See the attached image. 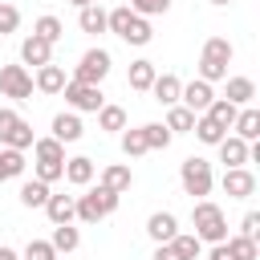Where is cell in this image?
I'll return each instance as SVG.
<instances>
[{"label": "cell", "instance_id": "1", "mask_svg": "<svg viewBox=\"0 0 260 260\" xmlns=\"http://www.w3.org/2000/svg\"><path fill=\"white\" fill-rule=\"evenodd\" d=\"M191 236L199 240V244H223L228 240V215H223V207L219 203H211V199H195V207H191Z\"/></svg>", "mask_w": 260, "mask_h": 260}, {"label": "cell", "instance_id": "2", "mask_svg": "<svg viewBox=\"0 0 260 260\" xmlns=\"http://www.w3.org/2000/svg\"><path fill=\"white\" fill-rule=\"evenodd\" d=\"M232 57H236V49H232L228 37H207L203 41V53H199V81H207V85L223 81Z\"/></svg>", "mask_w": 260, "mask_h": 260}, {"label": "cell", "instance_id": "3", "mask_svg": "<svg viewBox=\"0 0 260 260\" xmlns=\"http://www.w3.org/2000/svg\"><path fill=\"white\" fill-rule=\"evenodd\" d=\"M118 203H122V195L98 183V187H89L85 195H77V215H73V219H81V223H102V219H110V215L118 211Z\"/></svg>", "mask_w": 260, "mask_h": 260}, {"label": "cell", "instance_id": "4", "mask_svg": "<svg viewBox=\"0 0 260 260\" xmlns=\"http://www.w3.org/2000/svg\"><path fill=\"white\" fill-rule=\"evenodd\" d=\"M179 183H183V195H191V199H207V195H211V187H215L211 162H207V158H199V154L183 158V162H179Z\"/></svg>", "mask_w": 260, "mask_h": 260}, {"label": "cell", "instance_id": "5", "mask_svg": "<svg viewBox=\"0 0 260 260\" xmlns=\"http://www.w3.org/2000/svg\"><path fill=\"white\" fill-rule=\"evenodd\" d=\"M110 53L102 49V45H93V49H85L81 53V61L73 65V77L69 81H81V85H102L106 77H110Z\"/></svg>", "mask_w": 260, "mask_h": 260}, {"label": "cell", "instance_id": "6", "mask_svg": "<svg viewBox=\"0 0 260 260\" xmlns=\"http://www.w3.org/2000/svg\"><path fill=\"white\" fill-rule=\"evenodd\" d=\"M37 138H32V126L16 114V110H8V106H0V146H12V150H28Z\"/></svg>", "mask_w": 260, "mask_h": 260}, {"label": "cell", "instance_id": "7", "mask_svg": "<svg viewBox=\"0 0 260 260\" xmlns=\"http://www.w3.org/2000/svg\"><path fill=\"white\" fill-rule=\"evenodd\" d=\"M65 106L73 110V114H98L102 106H106V93H102V85H81V81H65Z\"/></svg>", "mask_w": 260, "mask_h": 260}, {"label": "cell", "instance_id": "8", "mask_svg": "<svg viewBox=\"0 0 260 260\" xmlns=\"http://www.w3.org/2000/svg\"><path fill=\"white\" fill-rule=\"evenodd\" d=\"M0 93L12 102H28L32 98V73L24 65H0Z\"/></svg>", "mask_w": 260, "mask_h": 260}, {"label": "cell", "instance_id": "9", "mask_svg": "<svg viewBox=\"0 0 260 260\" xmlns=\"http://www.w3.org/2000/svg\"><path fill=\"white\" fill-rule=\"evenodd\" d=\"M223 195L228 199H252L256 195V175L248 171V167H232V171H223Z\"/></svg>", "mask_w": 260, "mask_h": 260}, {"label": "cell", "instance_id": "10", "mask_svg": "<svg viewBox=\"0 0 260 260\" xmlns=\"http://www.w3.org/2000/svg\"><path fill=\"white\" fill-rule=\"evenodd\" d=\"M211 102H215V89H211L207 81H199V77H195V81H183V93H179V106H187L191 114H203V110H207Z\"/></svg>", "mask_w": 260, "mask_h": 260}, {"label": "cell", "instance_id": "11", "mask_svg": "<svg viewBox=\"0 0 260 260\" xmlns=\"http://www.w3.org/2000/svg\"><path fill=\"white\" fill-rule=\"evenodd\" d=\"M85 134V126H81V114H73V110H61V114H53V134L49 138H57L61 146L65 142H77Z\"/></svg>", "mask_w": 260, "mask_h": 260}, {"label": "cell", "instance_id": "12", "mask_svg": "<svg viewBox=\"0 0 260 260\" xmlns=\"http://www.w3.org/2000/svg\"><path fill=\"white\" fill-rule=\"evenodd\" d=\"M45 215H49L53 228L73 223V215H77V195H49V199H45Z\"/></svg>", "mask_w": 260, "mask_h": 260}, {"label": "cell", "instance_id": "13", "mask_svg": "<svg viewBox=\"0 0 260 260\" xmlns=\"http://www.w3.org/2000/svg\"><path fill=\"white\" fill-rule=\"evenodd\" d=\"M146 236H150L154 244H171V240L179 236V219H175V211H154V215L146 219Z\"/></svg>", "mask_w": 260, "mask_h": 260}, {"label": "cell", "instance_id": "14", "mask_svg": "<svg viewBox=\"0 0 260 260\" xmlns=\"http://www.w3.org/2000/svg\"><path fill=\"white\" fill-rule=\"evenodd\" d=\"M20 61H24V69H28V65H32V69H41V65H49V61H53V45H45L41 37H32V32H28V37L20 41Z\"/></svg>", "mask_w": 260, "mask_h": 260}, {"label": "cell", "instance_id": "15", "mask_svg": "<svg viewBox=\"0 0 260 260\" xmlns=\"http://www.w3.org/2000/svg\"><path fill=\"white\" fill-rule=\"evenodd\" d=\"M179 93H183V81L175 77V73H158L154 77V85H150V98L158 102V106H179Z\"/></svg>", "mask_w": 260, "mask_h": 260}, {"label": "cell", "instance_id": "16", "mask_svg": "<svg viewBox=\"0 0 260 260\" xmlns=\"http://www.w3.org/2000/svg\"><path fill=\"white\" fill-rule=\"evenodd\" d=\"M215 150H219V162H223V171H232V167H248V142H244V138H236V134H223V142H219Z\"/></svg>", "mask_w": 260, "mask_h": 260}, {"label": "cell", "instance_id": "17", "mask_svg": "<svg viewBox=\"0 0 260 260\" xmlns=\"http://www.w3.org/2000/svg\"><path fill=\"white\" fill-rule=\"evenodd\" d=\"M154 77H158V69H154V61H146V57H138V61H130V73H126V85H130V89H138V93H150V85H154Z\"/></svg>", "mask_w": 260, "mask_h": 260}, {"label": "cell", "instance_id": "18", "mask_svg": "<svg viewBox=\"0 0 260 260\" xmlns=\"http://www.w3.org/2000/svg\"><path fill=\"white\" fill-rule=\"evenodd\" d=\"M65 81H69V77H65V69L49 61V65H41V69H37L32 89H37V93H61V89H65Z\"/></svg>", "mask_w": 260, "mask_h": 260}, {"label": "cell", "instance_id": "19", "mask_svg": "<svg viewBox=\"0 0 260 260\" xmlns=\"http://www.w3.org/2000/svg\"><path fill=\"white\" fill-rule=\"evenodd\" d=\"M93 158L89 154H73V158H65V183H73V187H89L93 183Z\"/></svg>", "mask_w": 260, "mask_h": 260}, {"label": "cell", "instance_id": "20", "mask_svg": "<svg viewBox=\"0 0 260 260\" xmlns=\"http://www.w3.org/2000/svg\"><path fill=\"white\" fill-rule=\"evenodd\" d=\"M223 81H228V93H223V102H232L236 110L252 106V98H256V81H252V77H223Z\"/></svg>", "mask_w": 260, "mask_h": 260}, {"label": "cell", "instance_id": "21", "mask_svg": "<svg viewBox=\"0 0 260 260\" xmlns=\"http://www.w3.org/2000/svg\"><path fill=\"white\" fill-rule=\"evenodd\" d=\"M98 183L122 195V191H130V183H134V171H130L126 162H106V167H102V179H98Z\"/></svg>", "mask_w": 260, "mask_h": 260}, {"label": "cell", "instance_id": "22", "mask_svg": "<svg viewBox=\"0 0 260 260\" xmlns=\"http://www.w3.org/2000/svg\"><path fill=\"white\" fill-rule=\"evenodd\" d=\"M232 130H236V138H244V142H256V138H260V110H256V106H244V110L236 114Z\"/></svg>", "mask_w": 260, "mask_h": 260}, {"label": "cell", "instance_id": "23", "mask_svg": "<svg viewBox=\"0 0 260 260\" xmlns=\"http://www.w3.org/2000/svg\"><path fill=\"white\" fill-rule=\"evenodd\" d=\"M32 37H41L45 45H57V41L65 37V24H61L53 12H45V16H37V20H32Z\"/></svg>", "mask_w": 260, "mask_h": 260}, {"label": "cell", "instance_id": "24", "mask_svg": "<svg viewBox=\"0 0 260 260\" xmlns=\"http://www.w3.org/2000/svg\"><path fill=\"white\" fill-rule=\"evenodd\" d=\"M122 41H126V45H134V49L150 45V41H154V28H150V20H146V16H130V24H126Z\"/></svg>", "mask_w": 260, "mask_h": 260}, {"label": "cell", "instance_id": "25", "mask_svg": "<svg viewBox=\"0 0 260 260\" xmlns=\"http://www.w3.org/2000/svg\"><path fill=\"white\" fill-rule=\"evenodd\" d=\"M228 256L232 260H260V240H248V236H228L223 240Z\"/></svg>", "mask_w": 260, "mask_h": 260}, {"label": "cell", "instance_id": "26", "mask_svg": "<svg viewBox=\"0 0 260 260\" xmlns=\"http://www.w3.org/2000/svg\"><path fill=\"white\" fill-rule=\"evenodd\" d=\"M24 150H12V146H0V183H8V179H16V175H24Z\"/></svg>", "mask_w": 260, "mask_h": 260}, {"label": "cell", "instance_id": "27", "mask_svg": "<svg viewBox=\"0 0 260 260\" xmlns=\"http://www.w3.org/2000/svg\"><path fill=\"white\" fill-rule=\"evenodd\" d=\"M98 130H106V134H122V130H126V110L106 102V106L98 110Z\"/></svg>", "mask_w": 260, "mask_h": 260}, {"label": "cell", "instance_id": "28", "mask_svg": "<svg viewBox=\"0 0 260 260\" xmlns=\"http://www.w3.org/2000/svg\"><path fill=\"white\" fill-rule=\"evenodd\" d=\"M191 134H195V138H199L203 146H219L228 130H223V126H215V122H211L207 114H199V118H195V126H191Z\"/></svg>", "mask_w": 260, "mask_h": 260}, {"label": "cell", "instance_id": "29", "mask_svg": "<svg viewBox=\"0 0 260 260\" xmlns=\"http://www.w3.org/2000/svg\"><path fill=\"white\" fill-rule=\"evenodd\" d=\"M49 244H53V252H57V256H61V252H77V244H81V232H77L73 223H61V228H53Z\"/></svg>", "mask_w": 260, "mask_h": 260}, {"label": "cell", "instance_id": "30", "mask_svg": "<svg viewBox=\"0 0 260 260\" xmlns=\"http://www.w3.org/2000/svg\"><path fill=\"white\" fill-rule=\"evenodd\" d=\"M195 118H199V114H191L187 106H171V110H167V122H162V126H167L171 134H191Z\"/></svg>", "mask_w": 260, "mask_h": 260}, {"label": "cell", "instance_id": "31", "mask_svg": "<svg viewBox=\"0 0 260 260\" xmlns=\"http://www.w3.org/2000/svg\"><path fill=\"white\" fill-rule=\"evenodd\" d=\"M49 195H53V191H49V183H41V179H24V183H20V203H24V207H45Z\"/></svg>", "mask_w": 260, "mask_h": 260}, {"label": "cell", "instance_id": "32", "mask_svg": "<svg viewBox=\"0 0 260 260\" xmlns=\"http://www.w3.org/2000/svg\"><path fill=\"white\" fill-rule=\"evenodd\" d=\"M77 24H81V32H106V8L102 4H89V8H81L77 12Z\"/></svg>", "mask_w": 260, "mask_h": 260}, {"label": "cell", "instance_id": "33", "mask_svg": "<svg viewBox=\"0 0 260 260\" xmlns=\"http://www.w3.org/2000/svg\"><path fill=\"white\" fill-rule=\"evenodd\" d=\"M203 114H207V118H211L215 126H223V130H232V122H236V114H240V110H236L232 102H223V98H215V102H211V106H207Z\"/></svg>", "mask_w": 260, "mask_h": 260}, {"label": "cell", "instance_id": "34", "mask_svg": "<svg viewBox=\"0 0 260 260\" xmlns=\"http://www.w3.org/2000/svg\"><path fill=\"white\" fill-rule=\"evenodd\" d=\"M142 138H146V150H167L175 134H171L162 122H146V126H142Z\"/></svg>", "mask_w": 260, "mask_h": 260}, {"label": "cell", "instance_id": "35", "mask_svg": "<svg viewBox=\"0 0 260 260\" xmlns=\"http://www.w3.org/2000/svg\"><path fill=\"white\" fill-rule=\"evenodd\" d=\"M32 154H37V162H65V146L57 138H37Z\"/></svg>", "mask_w": 260, "mask_h": 260}, {"label": "cell", "instance_id": "36", "mask_svg": "<svg viewBox=\"0 0 260 260\" xmlns=\"http://www.w3.org/2000/svg\"><path fill=\"white\" fill-rule=\"evenodd\" d=\"M171 248L179 252V260H199V252H203V244H199L191 232H179V236L171 240Z\"/></svg>", "mask_w": 260, "mask_h": 260}, {"label": "cell", "instance_id": "37", "mask_svg": "<svg viewBox=\"0 0 260 260\" xmlns=\"http://www.w3.org/2000/svg\"><path fill=\"white\" fill-rule=\"evenodd\" d=\"M122 154H126V158H138V154H146L142 126H134V130H122Z\"/></svg>", "mask_w": 260, "mask_h": 260}, {"label": "cell", "instance_id": "38", "mask_svg": "<svg viewBox=\"0 0 260 260\" xmlns=\"http://www.w3.org/2000/svg\"><path fill=\"white\" fill-rule=\"evenodd\" d=\"M126 8H130L134 16H146V20H150V16H162V12L171 8V0H130Z\"/></svg>", "mask_w": 260, "mask_h": 260}, {"label": "cell", "instance_id": "39", "mask_svg": "<svg viewBox=\"0 0 260 260\" xmlns=\"http://www.w3.org/2000/svg\"><path fill=\"white\" fill-rule=\"evenodd\" d=\"M32 179H41V183H57V179H65V162H32Z\"/></svg>", "mask_w": 260, "mask_h": 260}, {"label": "cell", "instance_id": "40", "mask_svg": "<svg viewBox=\"0 0 260 260\" xmlns=\"http://www.w3.org/2000/svg\"><path fill=\"white\" fill-rule=\"evenodd\" d=\"M20 260H57V252H53L49 240H28L24 252H20Z\"/></svg>", "mask_w": 260, "mask_h": 260}, {"label": "cell", "instance_id": "41", "mask_svg": "<svg viewBox=\"0 0 260 260\" xmlns=\"http://www.w3.org/2000/svg\"><path fill=\"white\" fill-rule=\"evenodd\" d=\"M16 28H20V8L16 4H0V37H8Z\"/></svg>", "mask_w": 260, "mask_h": 260}, {"label": "cell", "instance_id": "42", "mask_svg": "<svg viewBox=\"0 0 260 260\" xmlns=\"http://www.w3.org/2000/svg\"><path fill=\"white\" fill-rule=\"evenodd\" d=\"M240 236H248V240H260V211H248V215L240 219Z\"/></svg>", "mask_w": 260, "mask_h": 260}, {"label": "cell", "instance_id": "43", "mask_svg": "<svg viewBox=\"0 0 260 260\" xmlns=\"http://www.w3.org/2000/svg\"><path fill=\"white\" fill-rule=\"evenodd\" d=\"M150 260H179V252L171 248V244H154V256Z\"/></svg>", "mask_w": 260, "mask_h": 260}, {"label": "cell", "instance_id": "44", "mask_svg": "<svg viewBox=\"0 0 260 260\" xmlns=\"http://www.w3.org/2000/svg\"><path fill=\"white\" fill-rule=\"evenodd\" d=\"M0 260H20V252H12V248H4V244H0Z\"/></svg>", "mask_w": 260, "mask_h": 260}, {"label": "cell", "instance_id": "45", "mask_svg": "<svg viewBox=\"0 0 260 260\" xmlns=\"http://www.w3.org/2000/svg\"><path fill=\"white\" fill-rule=\"evenodd\" d=\"M69 4H73V8L81 12V8H89V4H98V0H69Z\"/></svg>", "mask_w": 260, "mask_h": 260}, {"label": "cell", "instance_id": "46", "mask_svg": "<svg viewBox=\"0 0 260 260\" xmlns=\"http://www.w3.org/2000/svg\"><path fill=\"white\" fill-rule=\"evenodd\" d=\"M211 4H215V8H228V4H232V0H211Z\"/></svg>", "mask_w": 260, "mask_h": 260}]
</instances>
